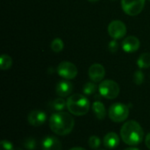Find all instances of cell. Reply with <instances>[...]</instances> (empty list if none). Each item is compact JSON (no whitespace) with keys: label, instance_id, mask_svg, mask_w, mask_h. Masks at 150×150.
I'll return each mask as SVG.
<instances>
[{"label":"cell","instance_id":"6da1fadb","mask_svg":"<svg viewBox=\"0 0 150 150\" xmlns=\"http://www.w3.org/2000/svg\"><path fill=\"white\" fill-rule=\"evenodd\" d=\"M75 127V120L71 113L65 112H58L49 119V127L53 133L57 135H67L70 134Z\"/></svg>","mask_w":150,"mask_h":150},{"label":"cell","instance_id":"7a4b0ae2","mask_svg":"<svg viewBox=\"0 0 150 150\" xmlns=\"http://www.w3.org/2000/svg\"><path fill=\"white\" fill-rule=\"evenodd\" d=\"M122 141L129 146L139 145L144 137V132L142 126L135 120H129L124 123L120 130Z\"/></svg>","mask_w":150,"mask_h":150},{"label":"cell","instance_id":"3957f363","mask_svg":"<svg viewBox=\"0 0 150 150\" xmlns=\"http://www.w3.org/2000/svg\"><path fill=\"white\" fill-rule=\"evenodd\" d=\"M90 107V101L84 95L74 94L67 99V109L75 116L85 115L88 113Z\"/></svg>","mask_w":150,"mask_h":150},{"label":"cell","instance_id":"277c9868","mask_svg":"<svg viewBox=\"0 0 150 150\" xmlns=\"http://www.w3.org/2000/svg\"><path fill=\"white\" fill-rule=\"evenodd\" d=\"M108 115L111 120L115 123H120L125 121L129 115V108L127 105L122 103L112 104L108 112Z\"/></svg>","mask_w":150,"mask_h":150},{"label":"cell","instance_id":"5b68a950","mask_svg":"<svg viewBox=\"0 0 150 150\" xmlns=\"http://www.w3.org/2000/svg\"><path fill=\"white\" fill-rule=\"evenodd\" d=\"M98 91L102 97L107 99H114L119 96L120 89L116 82L112 80H105L99 83Z\"/></svg>","mask_w":150,"mask_h":150},{"label":"cell","instance_id":"8992f818","mask_svg":"<svg viewBox=\"0 0 150 150\" xmlns=\"http://www.w3.org/2000/svg\"><path fill=\"white\" fill-rule=\"evenodd\" d=\"M145 6V0H121V7L129 16L140 14Z\"/></svg>","mask_w":150,"mask_h":150},{"label":"cell","instance_id":"52a82bcc","mask_svg":"<svg viewBox=\"0 0 150 150\" xmlns=\"http://www.w3.org/2000/svg\"><path fill=\"white\" fill-rule=\"evenodd\" d=\"M57 73L58 75L66 79L72 80L77 76V68L76 66L70 62H62L57 66Z\"/></svg>","mask_w":150,"mask_h":150},{"label":"cell","instance_id":"ba28073f","mask_svg":"<svg viewBox=\"0 0 150 150\" xmlns=\"http://www.w3.org/2000/svg\"><path fill=\"white\" fill-rule=\"evenodd\" d=\"M108 33L113 40H120L127 34V26L120 20H113L108 25Z\"/></svg>","mask_w":150,"mask_h":150},{"label":"cell","instance_id":"9c48e42d","mask_svg":"<svg viewBox=\"0 0 150 150\" xmlns=\"http://www.w3.org/2000/svg\"><path fill=\"white\" fill-rule=\"evenodd\" d=\"M89 77L94 83L101 82L105 76V69L103 65L99 63H94L89 68Z\"/></svg>","mask_w":150,"mask_h":150},{"label":"cell","instance_id":"30bf717a","mask_svg":"<svg viewBox=\"0 0 150 150\" xmlns=\"http://www.w3.org/2000/svg\"><path fill=\"white\" fill-rule=\"evenodd\" d=\"M46 120H47V114L40 110H33L27 116V121L33 127L42 126L46 122Z\"/></svg>","mask_w":150,"mask_h":150},{"label":"cell","instance_id":"8fae6325","mask_svg":"<svg viewBox=\"0 0 150 150\" xmlns=\"http://www.w3.org/2000/svg\"><path fill=\"white\" fill-rule=\"evenodd\" d=\"M141 46L139 39L135 36H127L121 43V47L123 51L127 53L136 52Z\"/></svg>","mask_w":150,"mask_h":150},{"label":"cell","instance_id":"7c38bea8","mask_svg":"<svg viewBox=\"0 0 150 150\" xmlns=\"http://www.w3.org/2000/svg\"><path fill=\"white\" fill-rule=\"evenodd\" d=\"M73 91V84L68 80L59 82L55 86V92L60 98H65L71 94Z\"/></svg>","mask_w":150,"mask_h":150},{"label":"cell","instance_id":"4fadbf2b","mask_svg":"<svg viewBox=\"0 0 150 150\" xmlns=\"http://www.w3.org/2000/svg\"><path fill=\"white\" fill-rule=\"evenodd\" d=\"M41 147L43 150H62V143L54 136L49 135L46 136L41 143Z\"/></svg>","mask_w":150,"mask_h":150},{"label":"cell","instance_id":"5bb4252c","mask_svg":"<svg viewBox=\"0 0 150 150\" xmlns=\"http://www.w3.org/2000/svg\"><path fill=\"white\" fill-rule=\"evenodd\" d=\"M103 143H104L105 147L107 149H115L120 144V137L114 132L108 133L107 134L105 135Z\"/></svg>","mask_w":150,"mask_h":150},{"label":"cell","instance_id":"9a60e30c","mask_svg":"<svg viewBox=\"0 0 150 150\" xmlns=\"http://www.w3.org/2000/svg\"><path fill=\"white\" fill-rule=\"evenodd\" d=\"M92 111L98 120H104L106 115V111L104 104L100 101H95L92 104Z\"/></svg>","mask_w":150,"mask_h":150},{"label":"cell","instance_id":"2e32d148","mask_svg":"<svg viewBox=\"0 0 150 150\" xmlns=\"http://www.w3.org/2000/svg\"><path fill=\"white\" fill-rule=\"evenodd\" d=\"M49 107L51 110L55 112H62V110L67 107V101H65L62 98H58L54 99L49 103Z\"/></svg>","mask_w":150,"mask_h":150},{"label":"cell","instance_id":"e0dca14e","mask_svg":"<svg viewBox=\"0 0 150 150\" xmlns=\"http://www.w3.org/2000/svg\"><path fill=\"white\" fill-rule=\"evenodd\" d=\"M137 65L140 69H148L150 67V53H143L137 60Z\"/></svg>","mask_w":150,"mask_h":150},{"label":"cell","instance_id":"ac0fdd59","mask_svg":"<svg viewBox=\"0 0 150 150\" xmlns=\"http://www.w3.org/2000/svg\"><path fill=\"white\" fill-rule=\"evenodd\" d=\"M12 65V59L8 54H2L0 57V68L3 70L9 69Z\"/></svg>","mask_w":150,"mask_h":150},{"label":"cell","instance_id":"d6986e66","mask_svg":"<svg viewBox=\"0 0 150 150\" xmlns=\"http://www.w3.org/2000/svg\"><path fill=\"white\" fill-rule=\"evenodd\" d=\"M98 89V86L95 84L94 82H89L86 83L83 87V92L86 95V96H91L92 94H94L96 92Z\"/></svg>","mask_w":150,"mask_h":150},{"label":"cell","instance_id":"ffe728a7","mask_svg":"<svg viewBox=\"0 0 150 150\" xmlns=\"http://www.w3.org/2000/svg\"><path fill=\"white\" fill-rule=\"evenodd\" d=\"M63 47H64L63 41L59 38H56V39L53 40V41L51 42V49L54 53L62 52L63 50Z\"/></svg>","mask_w":150,"mask_h":150},{"label":"cell","instance_id":"44dd1931","mask_svg":"<svg viewBox=\"0 0 150 150\" xmlns=\"http://www.w3.org/2000/svg\"><path fill=\"white\" fill-rule=\"evenodd\" d=\"M88 143H89V146L91 149H97L100 147V144H101V142H100V139L96 136V135H92L90 137L89 141H88Z\"/></svg>","mask_w":150,"mask_h":150},{"label":"cell","instance_id":"7402d4cb","mask_svg":"<svg viewBox=\"0 0 150 150\" xmlns=\"http://www.w3.org/2000/svg\"><path fill=\"white\" fill-rule=\"evenodd\" d=\"M144 77H145L144 74L141 69L136 70L134 72V83L137 84V85L142 84L143 82H144Z\"/></svg>","mask_w":150,"mask_h":150},{"label":"cell","instance_id":"603a6c76","mask_svg":"<svg viewBox=\"0 0 150 150\" xmlns=\"http://www.w3.org/2000/svg\"><path fill=\"white\" fill-rule=\"evenodd\" d=\"M24 147L28 150H33L36 148V141L35 139H33V137H29L27 138L25 142H24Z\"/></svg>","mask_w":150,"mask_h":150},{"label":"cell","instance_id":"cb8c5ba5","mask_svg":"<svg viewBox=\"0 0 150 150\" xmlns=\"http://www.w3.org/2000/svg\"><path fill=\"white\" fill-rule=\"evenodd\" d=\"M0 146H1V149L0 150H14V147L12 145L11 142H10L7 140H3L0 142Z\"/></svg>","mask_w":150,"mask_h":150},{"label":"cell","instance_id":"d4e9b609","mask_svg":"<svg viewBox=\"0 0 150 150\" xmlns=\"http://www.w3.org/2000/svg\"><path fill=\"white\" fill-rule=\"evenodd\" d=\"M108 49L112 53H115V52L118 51V49H119V43L117 42L116 40H111L109 42V44H108Z\"/></svg>","mask_w":150,"mask_h":150},{"label":"cell","instance_id":"484cf974","mask_svg":"<svg viewBox=\"0 0 150 150\" xmlns=\"http://www.w3.org/2000/svg\"><path fill=\"white\" fill-rule=\"evenodd\" d=\"M145 144H146V147L150 149V133L148 134L145 137Z\"/></svg>","mask_w":150,"mask_h":150},{"label":"cell","instance_id":"4316f807","mask_svg":"<svg viewBox=\"0 0 150 150\" xmlns=\"http://www.w3.org/2000/svg\"><path fill=\"white\" fill-rule=\"evenodd\" d=\"M69 150H86L85 149H83V148H80V147H76V148H72V149H70Z\"/></svg>","mask_w":150,"mask_h":150},{"label":"cell","instance_id":"83f0119b","mask_svg":"<svg viewBox=\"0 0 150 150\" xmlns=\"http://www.w3.org/2000/svg\"><path fill=\"white\" fill-rule=\"evenodd\" d=\"M124 150H140L139 149H137V148H127V149H126Z\"/></svg>","mask_w":150,"mask_h":150},{"label":"cell","instance_id":"f1b7e54d","mask_svg":"<svg viewBox=\"0 0 150 150\" xmlns=\"http://www.w3.org/2000/svg\"><path fill=\"white\" fill-rule=\"evenodd\" d=\"M89 2H91V3H96V2H98V1H99V0H88Z\"/></svg>","mask_w":150,"mask_h":150},{"label":"cell","instance_id":"f546056e","mask_svg":"<svg viewBox=\"0 0 150 150\" xmlns=\"http://www.w3.org/2000/svg\"><path fill=\"white\" fill-rule=\"evenodd\" d=\"M14 150H23V149H19V148H17V149H15Z\"/></svg>","mask_w":150,"mask_h":150},{"label":"cell","instance_id":"4dcf8cb0","mask_svg":"<svg viewBox=\"0 0 150 150\" xmlns=\"http://www.w3.org/2000/svg\"><path fill=\"white\" fill-rule=\"evenodd\" d=\"M112 1H115V0H112Z\"/></svg>","mask_w":150,"mask_h":150},{"label":"cell","instance_id":"1f68e13d","mask_svg":"<svg viewBox=\"0 0 150 150\" xmlns=\"http://www.w3.org/2000/svg\"><path fill=\"white\" fill-rule=\"evenodd\" d=\"M99 150H104V149H99Z\"/></svg>","mask_w":150,"mask_h":150},{"label":"cell","instance_id":"d6a6232c","mask_svg":"<svg viewBox=\"0 0 150 150\" xmlns=\"http://www.w3.org/2000/svg\"><path fill=\"white\" fill-rule=\"evenodd\" d=\"M149 1H150V0H149Z\"/></svg>","mask_w":150,"mask_h":150}]
</instances>
